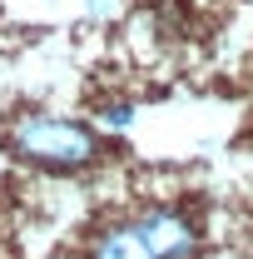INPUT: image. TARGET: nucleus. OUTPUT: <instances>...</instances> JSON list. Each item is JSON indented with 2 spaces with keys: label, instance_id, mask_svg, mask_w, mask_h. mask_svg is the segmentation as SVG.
Listing matches in <instances>:
<instances>
[{
  "label": "nucleus",
  "instance_id": "nucleus-1",
  "mask_svg": "<svg viewBox=\"0 0 253 259\" xmlns=\"http://www.w3.org/2000/svg\"><path fill=\"white\" fill-rule=\"evenodd\" d=\"M5 150L15 160L35 164L45 175H75V169H90L104 160V135L75 115H50V110H20L10 115L0 130Z\"/></svg>",
  "mask_w": 253,
  "mask_h": 259
},
{
  "label": "nucleus",
  "instance_id": "nucleus-2",
  "mask_svg": "<svg viewBox=\"0 0 253 259\" xmlns=\"http://www.w3.org/2000/svg\"><path fill=\"white\" fill-rule=\"evenodd\" d=\"M129 220L154 259H204V234H199L189 209L159 199V204H139Z\"/></svg>",
  "mask_w": 253,
  "mask_h": 259
},
{
  "label": "nucleus",
  "instance_id": "nucleus-3",
  "mask_svg": "<svg viewBox=\"0 0 253 259\" xmlns=\"http://www.w3.org/2000/svg\"><path fill=\"white\" fill-rule=\"evenodd\" d=\"M80 254H85V259H154L149 249H144V239H139V229H134L129 214L99 220V225L85 234Z\"/></svg>",
  "mask_w": 253,
  "mask_h": 259
},
{
  "label": "nucleus",
  "instance_id": "nucleus-4",
  "mask_svg": "<svg viewBox=\"0 0 253 259\" xmlns=\"http://www.w3.org/2000/svg\"><path fill=\"white\" fill-rule=\"evenodd\" d=\"M99 120L109 130H129L134 125V105H129V100H109V105H99Z\"/></svg>",
  "mask_w": 253,
  "mask_h": 259
},
{
  "label": "nucleus",
  "instance_id": "nucleus-5",
  "mask_svg": "<svg viewBox=\"0 0 253 259\" xmlns=\"http://www.w3.org/2000/svg\"><path fill=\"white\" fill-rule=\"evenodd\" d=\"M85 15L104 25V20H114V15H119V0H85Z\"/></svg>",
  "mask_w": 253,
  "mask_h": 259
}]
</instances>
